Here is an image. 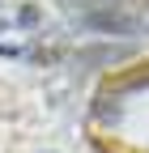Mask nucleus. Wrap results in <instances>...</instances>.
<instances>
[{
	"label": "nucleus",
	"instance_id": "1",
	"mask_svg": "<svg viewBox=\"0 0 149 153\" xmlns=\"http://www.w3.org/2000/svg\"><path fill=\"white\" fill-rule=\"evenodd\" d=\"M81 26L85 30H98V34H132L136 30L132 17H119V13H85Z\"/></svg>",
	"mask_w": 149,
	"mask_h": 153
},
{
	"label": "nucleus",
	"instance_id": "2",
	"mask_svg": "<svg viewBox=\"0 0 149 153\" xmlns=\"http://www.w3.org/2000/svg\"><path fill=\"white\" fill-rule=\"evenodd\" d=\"M94 119H102V123H115V119H119V102H115V94H102V98L94 102Z\"/></svg>",
	"mask_w": 149,
	"mask_h": 153
},
{
	"label": "nucleus",
	"instance_id": "4",
	"mask_svg": "<svg viewBox=\"0 0 149 153\" xmlns=\"http://www.w3.org/2000/svg\"><path fill=\"white\" fill-rule=\"evenodd\" d=\"M0 34H4V22H0Z\"/></svg>",
	"mask_w": 149,
	"mask_h": 153
},
{
	"label": "nucleus",
	"instance_id": "3",
	"mask_svg": "<svg viewBox=\"0 0 149 153\" xmlns=\"http://www.w3.org/2000/svg\"><path fill=\"white\" fill-rule=\"evenodd\" d=\"M39 22V9H22V26H34Z\"/></svg>",
	"mask_w": 149,
	"mask_h": 153
}]
</instances>
